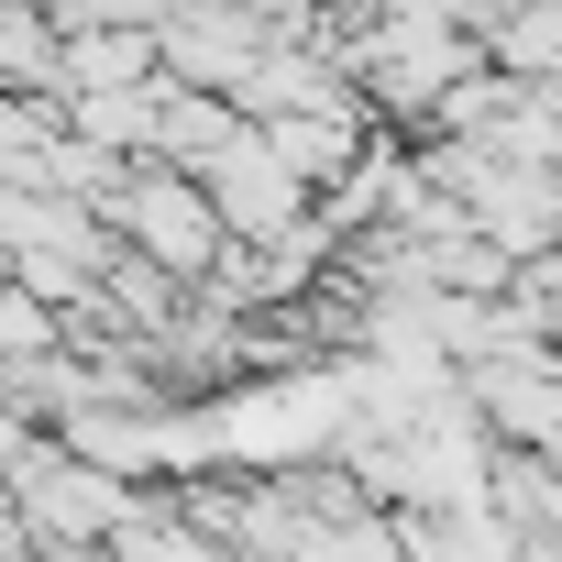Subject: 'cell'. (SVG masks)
Listing matches in <instances>:
<instances>
[{"label":"cell","instance_id":"obj_1","mask_svg":"<svg viewBox=\"0 0 562 562\" xmlns=\"http://www.w3.org/2000/svg\"><path fill=\"white\" fill-rule=\"evenodd\" d=\"M342 67H353L375 133H430V122L485 78V45L452 34V23H408V12H386V23L342 34Z\"/></svg>","mask_w":562,"mask_h":562},{"label":"cell","instance_id":"obj_2","mask_svg":"<svg viewBox=\"0 0 562 562\" xmlns=\"http://www.w3.org/2000/svg\"><path fill=\"white\" fill-rule=\"evenodd\" d=\"M111 232H122L144 265H166L177 288H210L221 254H232V232H221L210 188H199V177H177V166H133V188L111 199Z\"/></svg>","mask_w":562,"mask_h":562},{"label":"cell","instance_id":"obj_3","mask_svg":"<svg viewBox=\"0 0 562 562\" xmlns=\"http://www.w3.org/2000/svg\"><path fill=\"white\" fill-rule=\"evenodd\" d=\"M199 188H210V210H221V232H232V243H276V232H299V221L321 210V199H310L288 166L265 155V133H254V144H243L221 177H199Z\"/></svg>","mask_w":562,"mask_h":562},{"label":"cell","instance_id":"obj_4","mask_svg":"<svg viewBox=\"0 0 562 562\" xmlns=\"http://www.w3.org/2000/svg\"><path fill=\"white\" fill-rule=\"evenodd\" d=\"M243 144H254V122H243L232 100L166 89V144H155V166H177V177H221V166H232Z\"/></svg>","mask_w":562,"mask_h":562},{"label":"cell","instance_id":"obj_5","mask_svg":"<svg viewBox=\"0 0 562 562\" xmlns=\"http://www.w3.org/2000/svg\"><path fill=\"white\" fill-rule=\"evenodd\" d=\"M67 133L122 155V166H155L166 144V89H100V100H67Z\"/></svg>","mask_w":562,"mask_h":562},{"label":"cell","instance_id":"obj_6","mask_svg":"<svg viewBox=\"0 0 562 562\" xmlns=\"http://www.w3.org/2000/svg\"><path fill=\"white\" fill-rule=\"evenodd\" d=\"M0 100H67V34L23 0H0Z\"/></svg>","mask_w":562,"mask_h":562},{"label":"cell","instance_id":"obj_7","mask_svg":"<svg viewBox=\"0 0 562 562\" xmlns=\"http://www.w3.org/2000/svg\"><path fill=\"white\" fill-rule=\"evenodd\" d=\"M100 89H166V45L155 34H67V100Z\"/></svg>","mask_w":562,"mask_h":562},{"label":"cell","instance_id":"obj_8","mask_svg":"<svg viewBox=\"0 0 562 562\" xmlns=\"http://www.w3.org/2000/svg\"><path fill=\"white\" fill-rule=\"evenodd\" d=\"M0 288H23V265H12V243H0Z\"/></svg>","mask_w":562,"mask_h":562}]
</instances>
